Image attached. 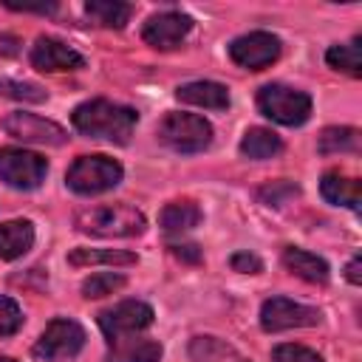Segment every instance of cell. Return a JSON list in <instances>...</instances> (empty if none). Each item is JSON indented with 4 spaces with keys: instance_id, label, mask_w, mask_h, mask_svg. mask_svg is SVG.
Listing matches in <instances>:
<instances>
[{
    "instance_id": "ac0fdd59",
    "label": "cell",
    "mask_w": 362,
    "mask_h": 362,
    "mask_svg": "<svg viewBox=\"0 0 362 362\" xmlns=\"http://www.w3.org/2000/svg\"><path fill=\"white\" fill-rule=\"evenodd\" d=\"M107 362H158L161 359V345L156 339H116L110 342Z\"/></svg>"
},
{
    "instance_id": "ffe728a7",
    "label": "cell",
    "mask_w": 362,
    "mask_h": 362,
    "mask_svg": "<svg viewBox=\"0 0 362 362\" xmlns=\"http://www.w3.org/2000/svg\"><path fill=\"white\" fill-rule=\"evenodd\" d=\"M280 147H283L280 136L272 133V130H266V127H249L246 136L240 139V153H243L246 158H257V161L277 156Z\"/></svg>"
},
{
    "instance_id": "484cf974",
    "label": "cell",
    "mask_w": 362,
    "mask_h": 362,
    "mask_svg": "<svg viewBox=\"0 0 362 362\" xmlns=\"http://www.w3.org/2000/svg\"><path fill=\"white\" fill-rule=\"evenodd\" d=\"M0 96L17 99V102H45L48 93L37 82H20V79H0Z\"/></svg>"
},
{
    "instance_id": "d6986e66",
    "label": "cell",
    "mask_w": 362,
    "mask_h": 362,
    "mask_svg": "<svg viewBox=\"0 0 362 362\" xmlns=\"http://www.w3.org/2000/svg\"><path fill=\"white\" fill-rule=\"evenodd\" d=\"M85 14L102 28H124V23L133 14V6L119 0H90L85 3Z\"/></svg>"
},
{
    "instance_id": "2e32d148",
    "label": "cell",
    "mask_w": 362,
    "mask_h": 362,
    "mask_svg": "<svg viewBox=\"0 0 362 362\" xmlns=\"http://www.w3.org/2000/svg\"><path fill=\"white\" fill-rule=\"evenodd\" d=\"M34 246V226L31 221H6L0 223V257L17 260Z\"/></svg>"
},
{
    "instance_id": "8992f818",
    "label": "cell",
    "mask_w": 362,
    "mask_h": 362,
    "mask_svg": "<svg viewBox=\"0 0 362 362\" xmlns=\"http://www.w3.org/2000/svg\"><path fill=\"white\" fill-rule=\"evenodd\" d=\"M85 345V328L74 320H51L48 328L40 334L37 345H34V356L45 359V362H59V359H71L82 351Z\"/></svg>"
},
{
    "instance_id": "7402d4cb",
    "label": "cell",
    "mask_w": 362,
    "mask_h": 362,
    "mask_svg": "<svg viewBox=\"0 0 362 362\" xmlns=\"http://www.w3.org/2000/svg\"><path fill=\"white\" fill-rule=\"evenodd\" d=\"M139 257L127 249H74L68 255L71 266H96V263H107V266H133Z\"/></svg>"
},
{
    "instance_id": "30bf717a",
    "label": "cell",
    "mask_w": 362,
    "mask_h": 362,
    "mask_svg": "<svg viewBox=\"0 0 362 362\" xmlns=\"http://www.w3.org/2000/svg\"><path fill=\"white\" fill-rule=\"evenodd\" d=\"M320 322V311L303 303H294L288 297H272L260 308V325L263 331H288V328H308Z\"/></svg>"
},
{
    "instance_id": "603a6c76",
    "label": "cell",
    "mask_w": 362,
    "mask_h": 362,
    "mask_svg": "<svg viewBox=\"0 0 362 362\" xmlns=\"http://www.w3.org/2000/svg\"><path fill=\"white\" fill-rule=\"evenodd\" d=\"M325 62L337 71H345L351 76H359L362 74V48H359V37L351 40L348 45H331L325 51Z\"/></svg>"
},
{
    "instance_id": "836d02e7",
    "label": "cell",
    "mask_w": 362,
    "mask_h": 362,
    "mask_svg": "<svg viewBox=\"0 0 362 362\" xmlns=\"http://www.w3.org/2000/svg\"><path fill=\"white\" fill-rule=\"evenodd\" d=\"M20 51V40L11 34H0V54L3 57H14Z\"/></svg>"
},
{
    "instance_id": "4dcf8cb0",
    "label": "cell",
    "mask_w": 362,
    "mask_h": 362,
    "mask_svg": "<svg viewBox=\"0 0 362 362\" xmlns=\"http://www.w3.org/2000/svg\"><path fill=\"white\" fill-rule=\"evenodd\" d=\"M170 252L184 263H201V249L195 243H170Z\"/></svg>"
},
{
    "instance_id": "f546056e",
    "label": "cell",
    "mask_w": 362,
    "mask_h": 362,
    "mask_svg": "<svg viewBox=\"0 0 362 362\" xmlns=\"http://www.w3.org/2000/svg\"><path fill=\"white\" fill-rule=\"evenodd\" d=\"M229 263L240 274H257V272H263V260L257 255H252V252H235Z\"/></svg>"
},
{
    "instance_id": "83f0119b",
    "label": "cell",
    "mask_w": 362,
    "mask_h": 362,
    "mask_svg": "<svg viewBox=\"0 0 362 362\" xmlns=\"http://www.w3.org/2000/svg\"><path fill=\"white\" fill-rule=\"evenodd\" d=\"M23 325V311L11 297H0V337L17 334Z\"/></svg>"
},
{
    "instance_id": "d4e9b609",
    "label": "cell",
    "mask_w": 362,
    "mask_h": 362,
    "mask_svg": "<svg viewBox=\"0 0 362 362\" xmlns=\"http://www.w3.org/2000/svg\"><path fill=\"white\" fill-rule=\"evenodd\" d=\"M124 283H127V280H124L122 274H113V272H96V274H90V277L82 280V294H85L88 300H99V297H107V294L119 291Z\"/></svg>"
},
{
    "instance_id": "9a60e30c",
    "label": "cell",
    "mask_w": 362,
    "mask_h": 362,
    "mask_svg": "<svg viewBox=\"0 0 362 362\" xmlns=\"http://www.w3.org/2000/svg\"><path fill=\"white\" fill-rule=\"evenodd\" d=\"M283 263H286V269H288L291 274H297V277H303V280H308V283H320V286H322V283H328V277H331L328 263H325L322 257L305 252V249L288 246V249L283 252Z\"/></svg>"
},
{
    "instance_id": "4fadbf2b",
    "label": "cell",
    "mask_w": 362,
    "mask_h": 362,
    "mask_svg": "<svg viewBox=\"0 0 362 362\" xmlns=\"http://www.w3.org/2000/svg\"><path fill=\"white\" fill-rule=\"evenodd\" d=\"M31 65L37 71L45 74H57V71H79L85 65V57L76 54L71 45H65L62 40L54 37H40L31 48Z\"/></svg>"
},
{
    "instance_id": "ba28073f",
    "label": "cell",
    "mask_w": 362,
    "mask_h": 362,
    "mask_svg": "<svg viewBox=\"0 0 362 362\" xmlns=\"http://www.w3.org/2000/svg\"><path fill=\"white\" fill-rule=\"evenodd\" d=\"M150 325H153V308L141 300H124V303L99 314V328L107 337V342L124 339V337L139 334Z\"/></svg>"
},
{
    "instance_id": "9c48e42d",
    "label": "cell",
    "mask_w": 362,
    "mask_h": 362,
    "mask_svg": "<svg viewBox=\"0 0 362 362\" xmlns=\"http://www.w3.org/2000/svg\"><path fill=\"white\" fill-rule=\"evenodd\" d=\"M229 57L246 71H263L280 57V40L269 31H249L229 42Z\"/></svg>"
},
{
    "instance_id": "8fae6325",
    "label": "cell",
    "mask_w": 362,
    "mask_h": 362,
    "mask_svg": "<svg viewBox=\"0 0 362 362\" xmlns=\"http://www.w3.org/2000/svg\"><path fill=\"white\" fill-rule=\"evenodd\" d=\"M3 130L20 141H28V144H51V147H62L68 141V133L51 122V119H42L37 113H8L3 119Z\"/></svg>"
},
{
    "instance_id": "cb8c5ba5",
    "label": "cell",
    "mask_w": 362,
    "mask_h": 362,
    "mask_svg": "<svg viewBox=\"0 0 362 362\" xmlns=\"http://www.w3.org/2000/svg\"><path fill=\"white\" fill-rule=\"evenodd\" d=\"M320 153H348L359 147V133L354 127H325L320 136Z\"/></svg>"
},
{
    "instance_id": "44dd1931",
    "label": "cell",
    "mask_w": 362,
    "mask_h": 362,
    "mask_svg": "<svg viewBox=\"0 0 362 362\" xmlns=\"http://www.w3.org/2000/svg\"><path fill=\"white\" fill-rule=\"evenodd\" d=\"M161 226L167 232H187L201 223V209L195 201H173L161 209Z\"/></svg>"
},
{
    "instance_id": "52a82bcc",
    "label": "cell",
    "mask_w": 362,
    "mask_h": 362,
    "mask_svg": "<svg viewBox=\"0 0 362 362\" xmlns=\"http://www.w3.org/2000/svg\"><path fill=\"white\" fill-rule=\"evenodd\" d=\"M48 161L23 147L0 150V178L14 189H37L45 181Z\"/></svg>"
},
{
    "instance_id": "e575fe53",
    "label": "cell",
    "mask_w": 362,
    "mask_h": 362,
    "mask_svg": "<svg viewBox=\"0 0 362 362\" xmlns=\"http://www.w3.org/2000/svg\"><path fill=\"white\" fill-rule=\"evenodd\" d=\"M0 362H14V359H8V356H0Z\"/></svg>"
},
{
    "instance_id": "5b68a950",
    "label": "cell",
    "mask_w": 362,
    "mask_h": 362,
    "mask_svg": "<svg viewBox=\"0 0 362 362\" xmlns=\"http://www.w3.org/2000/svg\"><path fill=\"white\" fill-rule=\"evenodd\" d=\"M158 139L175 153H201L212 141V124L195 113H167L158 124Z\"/></svg>"
},
{
    "instance_id": "f1b7e54d",
    "label": "cell",
    "mask_w": 362,
    "mask_h": 362,
    "mask_svg": "<svg viewBox=\"0 0 362 362\" xmlns=\"http://www.w3.org/2000/svg\"><path fill=\"white\" fill-rule=\"evenodd\" d=\"M272 362H322L317 351L305 345H277L272 351Z\"/></svg>"
},
{
    "instance_id": "d6a6232c",
    "label": "cell",
    "mask_w": 362,
    "mask_h": 362,
    "mask_svg": "<svg viewBox=\"0 0 362 362\" xmlns=\"http://www.w3.org/2000/svg\"><path fill=\"white\" fill-rule=\"evenodd\" d=\"M345 274H348V280H351L354 286H359V283H362V257H359V255H354V257H351V263H348Z\"/></svg>"
},
{
    "instance_id": "4316f807",
    "label": "cell",
    "mask_w": 362,
    "mask_h": 362,
    "mask_svg": "<svg viewBox=\"0 0 362 362\" xmlns=\"http://www.w3.org/2000/svg\"><path fill=\"white\" fill-rule=\"evenodd\" d=\"M300 189H297V184H291V181H272V184H266V187H260L257 189V198L263 201V204H269V206H280V204H286L288 198H294Z\"/></svg>"
},
{
    "instance_id": "277c9868",
    "label": "cell",
    "mask_w": 362,
    "mask_h": 362,
    "mask_svg": "<svg viewBox=\"0 0 362 362\" xmlns=\"http://www.w3.org/2000/svg\"><path fill=\"white\" fill-rule=\"evenodd\" d=\"M124 170L116 158L110 156H79L71 167H68V187L79 195H99L113 189L122 181Z\"/></svg>"
},
{
    "instance_id": "7c38bea8",
    "label": "cell",
    "mask_w": 362,
    "mask_h": 362,
    "mask_svg": "<svg viewBox=\"0 0 362 362\" xmlns=\"http://www.w3.org/2000/svg\"><path fill=\"white\" fill-rule=\"evenodd\" d=\"M192 31V17L184 14V11H158L153 14L144 28H141V37L147 45L158 48V51H170L175 45H181V40Z\"/></svg>"
},
{
    "instance_id": "e0dca14e",
    "label": "cell",
    "mask_w": 362,
    "mask_h": 362,
    "mask_svg": "<svg viewBox=\"0 0 362 362\" xmlns=\"http://www.w3.org/2000/svg\"><path fill=\"white\" fill-rule=\"evenodd\" d=\"M322 198L328 204L337 206H348V209H359V181L342 173H325L320 181Z\"/></svg>"
},
{
    "instance_id": "6da1fadb",
    "label": "cell",
    "mask_w": 362,
    "mask_h": 362,
    "mask_svg": "<svg viewBox=\"0 0 362 362\" xmlns=\"http://www.w3.org/2000/svg\"><path fill=\"white\" fill-rule=\"evenodd\" d=\"M71 122L82 136L105 139L113 144H127V139L139 122V113L133 107L116 105L110 99H88L74 107Z\"/></svg>"
},
{
    "instance_id": "7a4b0ae2",
    "label": "cell",
    "mask_w": 362,
    "mask_h": 362,
    "mask_svg": "<svg viewBox=\"0 0 362 362\" xmlns=\"http://www.w3.org/2000/svg\"><path fill=\"white\" fill-rule=\"evenodd\" d=\"M74 223L79 232L96 238H136L144 232L147 218L127 204H102V206L79 209Z\"/></svg>"
},
{
    "instance_id": "3957f363",
    "label": "cell",
    "mask_w": 362,
    "mask_h": 362,
    "mask_svg": "<svg viewBox=\"0 0 362 362\" xmlns=\"http://www.w3.org/2000/svg\"><path fill=\"white\" fill-rule=\"evenodd\" d=\"M257 110L277 124L297 127L311 116V96L305 90L272 82L257 90Z\"/></svg>"
},
{
    "instance_id": "5bb4252c",
    "label": "cell",
    "mask_w": 362,
    "mask_h": 362,
    "mask_svg": "<svg viewBox=\"0 0 362 362\" xmlns=\"http://www.w3.org/2000/svg\"><path fill=\"white\" fill-rule=\"evenodd\" d=\"M175 96L187 105L195 107H206V110H226L229 107V90L221 82H209V79H198V82H187L175 90Z\"/></svg>"
},
{
    "instance_id": "1f68e13d",
    "label": "cell",
    "mask_w": 362,
    "mask_h": 362,
    "mask_svg": "<svg viewBox=\"0 0 362 362\" xmlns=\"http://www.w3.org/2000/svg\"><path fill=\"white\" fill-rule=\"evenodd\" d=\"M6 8H11V11H37V14H51V11H57V3H14V0H6Z\"/></svg>"
}]
</instances>
